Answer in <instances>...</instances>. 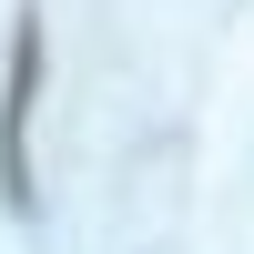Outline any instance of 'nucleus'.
Instances as JSON below:
<instances>
[{
  "label": "nucleus",
  "instance_id": "1",
  "mask_svg": "<svg viewBox=\"0 0 254 254\" xmlns=\"http://www.w3.org/2000/svg\"><path fill=\"white\" fill-rule=\"evenodd\" d=\"M31 102H41V10H20V31H10V102H0V173H10V203H31Z\"/></svg>",
  "mask_w": 254,
  "mask_h": 254
}]
</instances>
